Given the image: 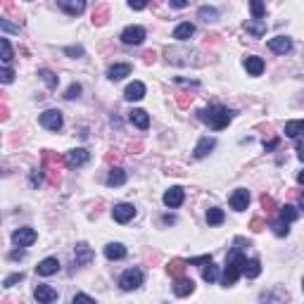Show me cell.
Wrapping results in <instances>:
<instances>
[{
  "instance_id": "25",
  "label": "cell",
  "mask_w": 304,
  "mask_h": 304,
  "mask_svg": "<svg viewBox=\"0 0 304 304\" xmlns=\"http://www.w3.org/2000/svg\"><path fill=\"white\" fill-rule=\"evenodd\" d=\"M285 135H290V138H299V135H304V119L287 121V124H285Z\"/></svg>"
},
{
  "instance_id": "35",
  "label": "cell",
  "mask_w": 304,
  "mask_h": 304,
  "mask_svg": "<svg viewBox=\"0 0 304 304\" xmlns=\"http://www.w3.org/2000/svg\"><path fill=\"white\" fill-rule=\"evenodd\" d=\"M72 304H95V299L90 295H83V292H79V295H74Z\"/></svg>"
},
{
  "instance_id": "11",
  "label": "cell",
  "mask_w": 304,
  "mask_h": 304,
  "mask_svg": "<svg viewBox=\"0 0 304 304\" xmlns=\"http://www.w3.org/2000/svg\"><path fill=\"white\" fill-rule=\"evenodd\" d=\"M124 98L131 100V102H138V100L145 98V83H140V81H133V83H128L124 90Z\"/></svg>"
},
{
  "instance_id": "18",
  "label": "cell",
  "mask_w": 304,
  "mask_h": 304,
  "mask_svg": "<svg viewBox=\"0 0 304 304\" xmlns=\"http://www.w3.org/2000/svg\"><path fill=\"white\" fill-rule=\"evenodd\" d=\"M74 259H76L79 266H86V264L93 259V252H90V247L86 245V242H79V245H76V254H74Z\"/></svg>"
},
{
  "instance_id": "3",
  "label": "cell",
  "mask_w": 304,
  "mask_h": 304,
  "mask_svg": "<svg viewBox=\"0 0 304 304\" xmlns=\"http://www.w3.org/2000/svg\"><path fill=\"white\" fill-rule=\"evenodd\" d=\"M119 285H121V290H126V292L138 290V287L143 285V271H140V268H128V271H124V276L119 278Z\"/></svg>"
},
{
  "instance_id": "4",
  "label": "cell",
  "mask_w": 304,
  "mask_h": 304,
  "mask_svg": "<svg viewBox=\"0 0 304 304\" xmlns=\"http://www.w3.org/2000/svg\"><path fill=\"white\" fill-rule=\"evenodd\" d=\"M62 124H64V119H62V112L60 109H48V112L41 114V126L48 128V131H60Z\"/></svg>"
},
{
  "instance_id": "31",
  "label": "cell",
  "mask_w": 304,
  "mask_h": 304,
  "mask_svg": "<svg viewBox=\"0 0 304 304\" xmlns=\"http://www.w3.org/2000/svg\"><path fill=\"white\" fill-rule=\"evenodd\" d=\"M202 278H205L207 283H214L216 278H219V268H216L214 264H207V266L202 268Z\"/></svg>"
},
{
  "instance_id": "8",
  "label": "cell",
  "mask_w": 304,
  "mask_h": 304,
  "mask_svg": "<svg viewBox=\"0 0 304 304\" xmlns=\"http://www.w3.org/2000/svg\"><path fill=\"white\" fill-rule=\"evenodd\" d=\"M34 297H36L38 304H53L55 299H57V290L50 285H38L36 290H34Z\"/></svg>"
},
{
  "instance_id": "33",
  "label": "cell",
  "mask_w": 304,
  "mask_h": 304,
  "mask_svg": "<svg viewBox=\"0 0 304 304\" xmlns=\"http://www.w3.org/2000/svg\"><path fill=\"white\" fill-rule=\"evenodd\" d=\"M38 76H41V79H43L45 83L50 86V88H55V86H57V76H55L50 69H41V72H38Z\"/></svg>"
},
{
  "instance_id": "21",
  "label": "cell",
  "mask_w": 304,
  "mask_h": 304,
  "mask_svg": "<svg viewBox=\"0 0 304 304\" xmlns=\"http://www.w3.org/2000/svg\"><path fill=\"white\" fill-rule=\"evenodd\" d=\"M88 150H83V147H76V150L69 152V157H67V162H69V167H81V164H86L88 162Z\"/></svg>"
},
{
  "instance_id": "47",
  "label": "cell",
  "mask_w": 304,
  "mask_h": 304,
  "mask_svg": "<svg viewBox=\"0 0 304 304\" xmlns=\"http://www.w3.org/2000/svg\"><path fill=\"white\" fill-rule=\"evenodd\" d=\"M299 205H302V209H304V193L299 195Z\"/></svg>"
},
{
  "instance_id": "37",
  "label": "cell",
  "mask_w": 304,
  "mask_h": 304,
  "mask_svg": "<svg viewBox=\"0 0 304 304\" xmlns=\"http://www.w3.org/2000/svg\"><path fill=\"white\" fill-rule=\"evenodd\" d=\"M79 93H81V86H79V83H72V86L67 88V93H64V98L74 100V98H79Z\"/></svg>"
},
{
  "instance_id": "13",
  "label": "cell",
  "mask_w": 304,
  "mask_h": 304,
  "mask_svg": "<svg viewBox=\"0 0 304 304\" xmlns=\"http://www.w3.org/2000/svg\"><path fill=\"white\" fill-rule=\"evenodd\" d=\"M57 271H60V261H57V257H48V259H43L36 266L38 276H53V273H57Z\"/></svg>"
},
{
  "instance_id": "17",
  "label": "cell",
  "mask_w": 304,
  "mask_h": 304,
  "mask_svg": "<svg viewBox=\"0 0 304 304\" xmlns=\"http://www.w3.org/2000/svg\"><path fill=\"white\" fill-rule=\"evenodd\" d=\"M105 257L107 259H124L126 257V247L121 245V242H109V245H105Z\"/></svg>"
},
{
  "instance_id": "44",
  "label": "cell",
  "mask_w": 304,
  "mask_h": 304,
  "mask_svg": "<svg viewBox=\"0 0 304 304\" xmlns=\"http://www.w3.org/2000/svg\"><path fill=\"white\" fill-rule=\"evenodd\" d=\"M276 145H278V140H271V143H264V147H266V150H273Z\"/></svg>"
},
{
  "instance_id": "39",
  "label": "cell",
  "mask_w": 304,
  "mask_h": 304,
  "mask_svg": "<svg viewBox=\"0 0 304 304\" xmlns=\"http://www.w3.org/2000/svg\"><path fill=\"white\" fill-rule=\"evenodd\" d=\"M0 76H3V83H12V79H15V72H12V69H10V67H5V69H3V74H0Z\"/></svg>"
},
{
  "instance_id": "29",
  "label": "cell",
  "mask_w": 304,
  "mask_h": 304,
  "mask_svg": "<svg viewBox=\"0 0 304 304\" xmlns=\"http://www.w3.org/2000/svg\"><path fill=\"white\" fill-rule=\"evenodd\" d=\"M297 216H299V212H297V207H292V205L280 207V219H283L285 224H290V221H295Z\"/></svg>"
},
{
  "instance_id": "26",
  "label": "cell",
  "mask_w": 304,
  "mask_h": 304,
  "mask_svg": "<svg viewBox=\"0 0 304 304\" xmlns=\"http://www.w3.org/2000/svg\"><path fill=\"white\" fill-rule=\"evenodd\" d=\"M124 183H126V171L124 169H119V167H116V169L109 171L107 186H112V188H114V186H124Z\"/></svg>"
},
{
  "instance_id": "9",
  "label": "cell",
  "mask_w": 304,
  "mask_h": 304,
  "mask_svg": "<svg viewBox=\"0 0 304 304\" xmlns=\"http://www.w3.org/2000/svg\"><path fill=\"white\" fill-rule=\"evenodd\" d=\"M247 205H250V193H247L245 188H238L231 195V207L235 209V212H245Z\"/></svg>"
},
{
  "instance_id": "19",
  "label": "cell",
  "mask_w": 304,
  "mask_h": 304,
  "mask_svg": "<svg viewBox=\"0 0 304 304\" xmlns=\"http://www.w3.org/2000/svg\"><path fill=\"white\" fill-rule=\"evenodd\" d=\"M193 34H195V24H190V22H181L179 27L174 29V38L176 41H188Z\"/></svg>"
},
{
  "instance_id": "20",
  "label": "cell",
  "mask_w": 304,
  "mask_h": 304,
  "mask_svg": "<svg viewBox=\"0 0 304 304\" xmlns=\"http://www.w3.org/2000/svg\"><path fill=\"white\" fill-rule=\"evenodd\" d=\"M245 69H247V74H252V76H259V74L264 72V60L250 55V57H245Z\"/></svg>"
},
{
  "instance_id": "42",
  "label": "cell",
  "mask_w": 304,
  "mask_h": 304,
  "mask_svg": "<svg viewBox=\"0 0 304 304\" xmlns=\"http://www.w3.org/2000/svg\"><path fill=\"white\" fill-rule=\"evenodd\" d=\"M171 8H186V0H171Z\"/></svg>"
},
{
  "instance_id": "5",
  "label": "cell",
  "mask_w": 304,
  "mask_h": 304,
  "mask_svg": "<svg viewBox=\"0 0 304 304\" xmlns=\"http://www.w3.org/2000/svg\"><path fill=\"white\" fill-rule=\"evenodd\" d=\"M36 231H34V228H17V231L12 233V242H15V245H19V247H29V245H34V242H36Z\"/></svg>"
},
{
  "instance_id": "46",
  "label": "cell",
  "mask_w": 304,
  "mask_h": 304,
  "mask_svg": "<svg viewBox=\"0 0 304 304\" xmlns=\"http://www.w3.org/2000/svg\"><path fill=\"white\" fill-rule=\"evenodd\" d=\"M299 160L304 162V145H299Z\"/></svg>"
},
{
  "instance_id": "14",
  "label": "cell",
  "mask_w": 304,
  "mask_h": 304,
  "mask_svg": "<svg viewBox=\"0 0 304 304\" xmlns=\"http://www.w3.org/2000/svg\"><path fill=\"white\" fill-rule=\"evenodd\" d=\"M245 31L252 34L254 38H261L264 34H266V22H264V19H254V17H252V19L245 22Z\"/></svg>"
},
{
  "instance_id": "30",
  "label": "cell",
  "mask_w": 304,
  "mask_h": 304,
  "mask_svg": "<svg viewBox=\"0 0 304 304\" xmlns=\"http://www.w3.org/2000/svg\"><path fill=\"white\" fill-rule=\"evenodd\" d=\"M197 15H200V19H205V22H216L219 19V12L214 8H207V5H202Z\"/></svg>"
},
{
  "instance_id": "40",
  "label": "cell",
  "mask_w": 304,
  "mask_h": 304,
  "mask_svg": "<svg viewBox=\"0 0 304 304\" xmlns=\"http://www.w3.org/2000/svg\"><path fill=\"white\" fill-rule=\"evenodd\" d=\"M64 53L72 55V57H79V55H83V48L81 45H76V48H64Z\"/></svg>"
},
{
  "instance_id": "34",
  "label": "cell",
  "mask_w": 304,
  "mask_h": 304,
  "mask_svg": "<svg viewBox=\"0 0 304 304\" xmlns=\"http://www.w3.org/2000/svg\"><path fill=\"white\" fill-rule=\"evenodd\" d=\"M0 45H3V62H5V67H8V64L12 62V48H10V41L8 38H3Z\"/></svg>"
},
{
  "instance_id": "15",
  "label": "cell",
  "mask_w": 304,
  "mask_h": 304,
  "mask_svg": "<svg viewBox=\"0 0 304 304\" xmlns=\"http://www.w3.org/2000/svg\"><path fill=\"white\" fill-rule=\"evenodd\" d=\"M128 119H131V124L138 126L140 131H145V128L150 126V116H147V112H145V109H133V112L128 114Z\"/></svg>"
},
{
  "instance_id": "22",
  "label": "cell",
  "mask_w": 304,
  "mask_h": 304,
  "mask_svg": "<svg viewBox=\"0 0 304 304\" xmlns=\"http://www.w3.org/2000/svg\"><path fill=\"white\" fill-rule=\"evenodd\" d=\"M131 74V64H112L107 69V76L112 81H121L124 76H128Z\"/></svg>"
},
{
  "instance_id": "45",
  "label": "cell",
  "mask_w": 304,
  "mask_h": 304,
  "mask_svg": "<svg viewBox=\"0 0 304 304\" xmlns=\"http://www.w3.org/2000/svg\"><path fill=\"white\" fill-rule=\"evenodd\" d=\"M297 181H299V183L304 186V171H299V174H297Z\"/></svg>"
},
{
  "instance_id": "32",
  "label": "cell",
  "mask_w": 304,
  "mask_h": 304,
  "mask_svg": "<svg viewBox=\"0 0 304 304\" xmlns=\"http://www.w3.org/2000/svg\"><path fill=\"white\" fill-rule=\"evenodd\" d=\"M250 10H252V15H254V19H264V15H266V5L259 3V0L250 3Z\"/></svg>"
},
{
  "instance_id": "7",
  "label": "cell",
  "mask_w": 304,
  "mask_h": 304,
  "mask_svg": "<svg viewBox=\"0 0 304 304\" xmlns=\"http://www.w3.org/2000/svg\"><path fill=\"white\" fill-rule=\"evenodd\" d=\"M121 41L126 45H140L145 41V29L143 27H126L121 31Z\"/></svg>"
},
{
  "instance_id": "27",
  "label": "cell",
  "mask_w": 304,
  "mask_h": 304,
  "mask_svg": "<svg viewBox=\"0 0 304 304\" xmlns=\"http://www.w3.org/2000/svg\"><path fill=\"white\" fill-rule=\"evenodd\" d=\"M242 273L247 278H257L261 273V264H259V259H247L245 261V266H242Z\"/></svg>"
},
{
  "instance_id": "16",
  "label": "cell",
  "mask_w": 304,
  "mask_h": 304,
  "mask_svg": "<svg viewBox=\"0 0 304 304\" xmlns=\"http://www.w3.org/2000/svg\"><path fill=\"white\" fill-rule=\"evenodd\" d=\"M214 147H216V140L207 135V138H202V140L195 145V157H197V160H202V157H207V155L214 150Z\"/></svg>"
},
{
  "instance_id": "12",
  "label": "cell",
  "mask_w": 304,
  "mask_h": 304,
  "mask_svg": "<svg viewBox=\"0 0 304 304\" xmlns=\"http://www.w3.org/2000/svg\"><path fill=\"white\" fill-rule=\"evenodd\" d=\"M268 48H271L276 55H285V53L292 50V41H290L287 36H276V38L268 41Z\"/></svg>"
},
{
  "instance_id": "43",
  "label": "cell",
  "mask_w": 304,
  "mask_h": 304,
  "mask_svg": "<svg viewBox=\"0 0 304 304\" xmlns=\"http://www.w3.org/2000/svg\"><path fill=\"white\" fill-rule=\"evenodd\" d=\"M22 257H24V252L19 250V252H12V254H10V259H22Z\"/></svg>"
},
{
  "instance_id": "48",
  "label": "cell",
  "mask_w": 304,
  "mask_h": 304,
  "mask_svg": "<svg viewBox=\"0 0 304 304\" xmlns=\"http://www.w3.org/2000/svg\"><path fill=\"white\" fill-rule=\"evenodd\" d=\"M302 290H304V278H302Z\"/></svg>"
},
{
  "instance_id": "41",
  "label": "cell",
  "mask_w": 304,
  "mask_h": 304,
  "mask_svg": "<svg viewBox=\"0 0 304 304\" xmlns=\"http://www.w3.org/2000/svg\"><path fill=\"white\" fill-rule=\"evenodd\" d=\"M128 8H131V10H145V8H147V3H133V0H131V3H128Z\"/></svg>"
},
{
  "instance_id": "38",
  "label": "cell",
  "mask_w": 304,
  "mask_h": 304,
  "mask_svg": "<svg viewBox=\"0 0 304 304\" xmlns=\"http://www.w3.org/2000/svg\"><path fill=\"white\" fill-rule=\"evenodd\" d=\"M19 280H24V273H12V276L5 278V283H3V285H5V287H12L15 283H19Z\"/></svg>"
},
{
  "instance_id": "28",
  "label": "cell",
  "mask_w": 304,
  "mask_h": 304,
  "mask_svg": "<svg viewBox=\"0 0 304 304\" xmlns=\"http://www.w3.org/2000/svg\"><path fill=\"white\" fill-rule=\"evenodd\" d=\"M207 221H209V226L224 224V209H219V207H212V209H207Z\"/></svg>"
},
{
  "instance_id": "23",
  "label": "cell",
  "mask_w": 304,
  "mask_h": 304,
  "mask_svg": "<svg viewBox=\"0 0 304 304\" xmlns=\"http://www.w3.org/2000/svg\"><path fill=\"white\" fill-rule=\"evenodd\" d=\"M193 290H195V283H193L190 278H179V280H176V285H174V292H176L179 297L190 295Z\"/></svg>"
},
{
  "instance_id": "36",
  "label": "cell",
  "mask_w": 304,
  "mask_h": 304,
  "mask_svg": "<svg viewBox=\"0 0 304 304\" xmlns=\"http://www.w3.org/2000/svg\"><path fill=\"white\" fill-rule=\"evenodd\" d=\"M273 233H276V235H287V233H290V228H287V224L280 219V221H276V224H273Z\"/></svg>"
},
{
  "instance_id": "1",
  "label": "cell",
  "mask_w": 304,
  "mask_h": 304,
  "mask_svg": "<svg viewBox=\"0 0 304 304\" xmlns=\"http://www.w3.org/2000/svg\"><path fill=\"white\" fill-rule=\"evenodd\" d=\"M245 257H242L240 252H233L231 257H228V261H226V268H224V285H233L238 278H240L242 273V266H245Z\"/></svg>"
},
{
  "instance_id": "2",
  "label": "cell",
  "mask_w": 304,
  "mask_h": 304,
  "mask_svg": "<svg viewBox=\"0 0 304 304\" xmlns=\"http://www.w3.org/2000/svg\"><path fill=\"white\" fill-rule=\"evenodd\" d=\"M202 119H205V121L212 126V128L221 131V128H226V126H228V121H231V112H228L226 107H221V105H216V107L205 109V112H202Z\"/></svg>"
},
{
  "instance_id": "6",
  "label": "cell",
  "mask_w": 304,
  "mask_h": 304,
  "mask_svg": "<svg viewBox=\"0 0 304 304\" xmlns=\"http://www.w3.org/2000/svg\"><path fill=\"white\" fill-rule=\"evenodd\" d=\"M112 216H114V221H119V224H128V221L135 216V207L128 205V202H119V205H114V209H112Z\"/></svg>"
},
{
  "instance_id": "10",
  "label": "cell",
  "mask_w": 304,
  "mask_h": 304,
  "mask_svg": "<svg viewBox=\"0 0 304 304\" xmlns=\"http://www.w3.org/2000/svg\"><path fill=\"white\" fill-rule=\"evenodd\" d=\"M183 197H186V193H183V188H179V186H174V188H169L167 193H164V205L167 207H181L183 205Z\"/></svg>"
},
{
  "instance_id": "24",
  "label": "cell",
  "mask_w": 304,
  "mask_h": 304,
  "mask_svg": "<svg viewBox=\"0 0 304 304\" xmlns=\"http://www.w3.org/2000/svg\"><path fill=\"white\" fill-rule=\"evenodd\" d=\"M60 8L64 10V12H69V15H81L83 10H86V3L83 0H60Z\"/></svg>"
}]
</instances>
